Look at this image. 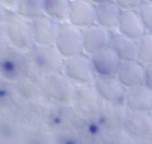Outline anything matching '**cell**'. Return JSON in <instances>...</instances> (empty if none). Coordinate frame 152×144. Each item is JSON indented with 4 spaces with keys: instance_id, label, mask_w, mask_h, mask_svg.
<instances>
[{
    "instance_id": "cell-30",
    "label": "cell",
    "mask_w": 152,
    "mask_h": 144,
    "mask_svg": "<svg viewBox=\"0 0 152 144\" xmlns=\"http://www.w3.org/2000/svg\"><path fill=\"white\" fill-rule=\"evenodd\" d=\"M71 1H72V0H71Z\"/></svg>"
},
{
    "instance_id": "cell-13",
    "label": "cell",
    "mask_w": 152,
    "mask_h": 144,
    "mask_svg": "<svg viewBox=\"0 0 152 144\" xmlns=\"http://www.w3.org/2000/svg\"><path fill=\"white\" fill-rule=\"evenodd\" d=\"M82 31H83V42H84V52L86 54L91 55V54L110 45L113 31H110L99 24L90 25L86 29H82Z\"/></svg>"
},
{
    "instance_id": "cell-2",
    "label": "cell",
    "mask_w": 152,
    "mask_h": 144,
    "mask_svg": "<svg viewBox=\"0 0 152 144\" xmlns=\"http://www.w3.org/2000/svg\"><path fill=\"white\" fill-rule=\"evenodd\" d=\"M26 51H23L13 45H10L2 51L1 56V74L8 81H18L32 64V58L27 56Z\"/></svg>"
},
{
    "instance_id": "cell-8",
    "label": "cell",
    "mask_w": 152,
    "mask_h": 144,
    "mask_svg": "<svg viewBox=\"0 0 152 144\" xmlns=\"http://www.w3.org/2000/svg\"><path fill=\"white\" fill-rule=\"evenodd\" d=\"M46 73L36 67L32 62L26 73L17 81L18 89L26 98H36L40 93H45Z\"/></svg>"
},
{
    "instance_id": "cell-17",
    "label": "cell",
    "mask_w": 152,
    "mask_h": 144,
    "mask_svg": "<svg viewBox=\"0 0 152 144\" xmlns=\"http://www.w3.org/2000/svg\"><path fill=\"white\" fill-rule=\"evenodd\" d=\"M146 67L138 60L122 61L116 74V77L122 82L126 88L140 86L145 83Z\"/></svg>"
},
{
    "instance_id": "cell-6",
    "label": "cell",
    "mask_w": 152,
    "mask_h": 144,
    "mask_svg": "<svg viewBox=\"0 0 152 144\" xmlns=\"http://www.w3.org/2000/svg\"><path fill=\"white\" fill-rule=\"evenodd\" d=\"M56 46L65 58L84 52L82 29L70 24L69 21L62 23L61 32L57 38Z\"/></svg>"
},
{
    "instance_id": "cell-5",
    "label": "cell",
    "mask_w": 152,
    "mask_h": 144,
    "mask_svg": "<svg viewBox=\"0 0 152 144\" xmlns=\"http://www.w3.org/2000/svg\"><path fill=\"white\" fill-rule=\"evenodd\" d=\"M76 86L77 84L72 80H70L63 71L46 74L45 94L50 99L59 104L72 102Z\"/></svg>"
},
{
    "instance_id": "cell-15",
    "label": "cell",
    "mask_w": 152,
    "mask_h": 144,
    "mask_svg": "<svg viewBox=\"0 0 152 144\" xmlns=\"http://www.w3.org/2000/svg\"><path fill=\"white\" fill-rule=\"evenodd\" d=\"M99 113L102 123L106 126L113 130H119L125 126L128 108L125 102H113L102 100Z\"/></svg>"
},
{
    "instance_id": "cell-23",
    "label": "cell",
    "mask_w": 152,
    "mask_h": 144,
    "mask_svg": "<svg viewBox=\"0 0 152 144\" xmlns=\"http://www.w3.org/2000/svg\"><path fill=\"white\" fill-rule=\"evenodd\" d=\"M139 43V58L145 67L152 65V33L146 32L140 39H138Z\"/></svg>"
},
{
    "instance_id": "cell-4",
    "label": "cell",
    "mask_w": 152,
    "mask_h": 144,
    "mask_svg": "<svg viewBox=\"0 0 152 144\" xmlns=\"http://www.w3.org/2000/svg\"><path fill=\"white\" fill-rule=\"evenodd\" d=\"M63 73L76 84L94 83L96 77L90 55L86 52L65 58Z\"/></svg>"
},
{
    "instance_id": "cell-14",
    "label": "cell",
    "mask_w": 152,
    "mask_h": 144,
    "mask_svg": "<svg viewBox=\"0 0 152 144\" xmlns=\"http://www.w3.org/2000/svg\"><path fill=\"white\" fill-rule=\"evenodd\" d=\"M94 84L103 101L124 102L126 87L116 76H97L94 80Z\"/></svg>"
},
{
    "instance_id": "cell-28",
    "label": "cell",
    "mask_w": 152,
    "mask_h": 144,
    "mask_svg": "<svg viewBox=\"0 0 152 144\" xmlns=\"http://www.w3.org/2000/svg\"><path fill=\"white\" fill-rule=\"evenodd\" d=\"M91 2H94L95 5H99V4H103V2H109V1H114V0H90Z\"/></svg>"
},
{
    "instance_id": "cell-10",
    "label": "cell",
    "mask_w": 152,
    "mask_h": 144,
    "mask_svg": "<svg viewBox=\"0 0 152 144\" xmlns=\"http://www.w3.org/2000/svg\"><path fill=\"white\" fill-rule=\"evenodd\" d=\"M124 129L134 138H150L152 136V112L128 109Z\"/></svg>"
},
{
    "instance_id": "cell-19",
    "label": "cell",
    "mask_w": 152,
    "mask_h": 144,
    "mask_svg": "<svg viewBox=\"0 0 152 144\" xmlns=\"http://www.w3.org/2000/svg\"><path fill=\"white\" fill-rule=\"evenodd\" d=\"M109 46L116 52L121 61H135L139 58L138 39L125 36L119 31H113Z\"/></svg>"
},
{
    "instance_id": "cell-25",
    "label": "cell",
    "mask_w": 152,
    "mask_h": 144,
    "mask_svg": "<svg viewBox=\"0 0 152 144\" xmlns=\"http://www.w3.org/2000/svg\"><path fill=\"white\" fill-rule=\"evenodd\" d=\"M122 10H138L145 0H114Z\"/></svg>"
},
{
    "instance_id": "cell-12",
    "label": "cell",
    "mask_w": 152,
    "mask_h": 144,
    "mask_svg": "<svg viewBox=\"0 0 152 144\" xmlns=\"http://www.w3.org/2000/svg\"><path fill=\"white\" fill-rule=\"evenodd\" d=\"M68 21L80 29L96 24V5L90 0H72Z\"/></svg>"
},
{
    "instance_id": "cell-27",
    "label": "cell",
    "mask_w": 152,
    "mask_h": 144,
    "mask_svg": "<svg viewBox=\"0 0 152 144\" xmlns=\"http://www.w3.org/2000/svg\"><path fill=\"white\" fill-rule=\"evenodd\" d=\"M20 0H1V5L6 6L10 10H17Z\"/></svg>"
},
{
    "instance_id": "cell-9",
    "label": "cell",
    "mask_w": 152,
    "mask_h": 144,
    "mask_svg": "<svg viewBox=\"0 0 152 144\" xmlns=\"http://www.w3.org/2000/svg\"><path fill=\"white\" fill-rule=\"evenodd\" d=\"M72 102L78 111L86 114H94L100 111L102 99L94 83L77 84Z\"/></svg>"
},
{
    "instance_id": "cell-26",
    "label": "cell",
    "mask_w": 152,
    "mask_h": 144,
    "mask_svg": "<svg viewBox=\"0 0 152 144\" xmlns=\"http://www.w3.org/2000/svg\"><path fill=\"white\" fill-rule=\"evenodd\" d=\"M151 90H152V65L146 67V74H145V83Z\"/></svg>"
},
{
    "instance_id": "cell-16",
    "label": "cell",
    "mask_w": 152,
    "mask_h": 144,
    "mask_svg": "<svg viewBox=\"0 0 152 144\" xmlns=\"http://www.w3.org/2000/svg\"><path fill=\"white\" fill-rule=\"evenodd\" d=\"M124 102L129 111L152 112V90L146 84L127 88Z\"/></svg>"
},
{
    "instance_id": "cell-22",
    "label": "cell",
    "mask_w": 152,
    "mask_h": 144,
    "mask_svg": "<svg viewBox=\"0 0 152 144\" xmlns=\"http://www.w3.org/2000/svg\"><path fill=\"white\" fill-rule=\"evenodd\" d=\"M18 13L28 18L36 19L40 15H44V0H20L17 10Z\"/></svg>"
},
{
    "instance_id": "cell-7",
    "label": "cell",
    "mask_w": 152,
    "mask_h": 144,
    "mask_svg": "<svg viewBox=\"0 0 152 144\" xmlns=\"http://www.w3.org/2000/svg\"><path fill=\"white\" fill-rule=\"evenodd\" d=\"M90 58L97 76H116L122 62L110 46L91 54Z\"/></svg>"
},
{
    "instance_id": "cell-21",
    "label": "cell",
    "mask_w": 152,
    "mask_h": 144,
    "mask_svg": "<svg viewBox=\"0 0 152 144\" xmlns=\"http://www.w3.org/2000/svg\"><path fill=\"white\" fill-rule=\"evenodd\" d=\"M70 6L71 0H44V13L59 23H65L69 19Z\"/></svg>"
},
{
    "instance_id": "cell-11",
    "label": "cell",
    "mask_w": 152,
    "mask_h": 144,
    "mask_svg": "<svg viewBox=\"0 0 152 144\" xmlns=\"http://www.w3.org/2000/svg\"><path fill=\"white\" fill-rule=\"evenodd\" d=\"M32 23H33V32H34L36 44H40V45L56 44L57 38L61 32L62 23H59L45 14L33 19Z\"/></svg>"
},
{
    "instance_id": "cell-24",
    "label": "cell",
    "mask_w": 152,
    "mask_h": 144,
    "mask_svg": "<svg viewBox=\"0 0 152 144\" xmlns=\"http://www.w3.org/2000/svg\"><path fill=\"white\" fill-rule=\"evenodd\" d=\"M138 12L144 23V26L148 33H152V2L145 1L139 8Z\"/></svg>"
},
{
    "instance_id": "cell-1",
    "label": "cell",
    "mask_w": 152,
    "mask_h": 144,
    "mask_svg": "<svg viewBox=\"0 0 152 144\" xmlns=\"http://www.w3.org/2000/svg\"><path fill=\"white\" fill-rule=\"evenodd\" d=\"M1 24L7 31L11 45L23 51L31 52L36 45L32 19H28L18 13L15 10H10L4 5H1Z\"/></svg>"
},
{
    "instance_id": "cell-29",
    "label": "cell",
    "mask_w": 152,
    "mask_h": 144,
    "mask_svg": "<svg viewBox=\"0 0 152 144\" xmlns=\"http://www.w3.org/2000/svg\"><path fill=\"white\" fill-rule=\"evenodd\" d=\"M145 1H148V2H152V0H145Z\"/></svg>"
},
{
    "instance_id": "cell-3",
    "label": "cell",
    "mask_w": 152,
    "mask_h": 144,
    "mask_svg": "<svg viewBox=\"0 0 152 144\" xmlns=\"http://www.w3.org/2000/svg\"><path fill=\"white\" fill-rule=\"evenodd\" d=\"M32 62L36 67L46 74L59 73L64 69L65 57L58 50L56 44L52 45H40L36 44L30 52Z\"/></svg>"
},
{
    "instance_id": "cell-18",
    "label": "cell",
    "mask_w": 152,
    "mask_h": 144,
    "mask_svg": "<svg viewBox=\"0 0 152 144\" xmlns=\"http://www.w3.org/2000/svg\"><path fill=\"white\" fill-rule=\"evenodd\" d=\"M116 31L134 39H140L147 32L138 10H122Z\"/></svg>"
},
{
    "instance_id": "cell-20",
    "label": "cell",
    "mask_w": 152,
    "mask_h": 144,
    "mask_svg": "<svg viewBox=\"0 0 152 144\" xmlns=\"http://www.w3.org/2000/svg\"><path fill=\"white\" fill-rule=\"evenodd\" d=\"M122 8L115 2H103L96 5V24L110 30L116 31Z\"/></svg>"
}]
</instances>
